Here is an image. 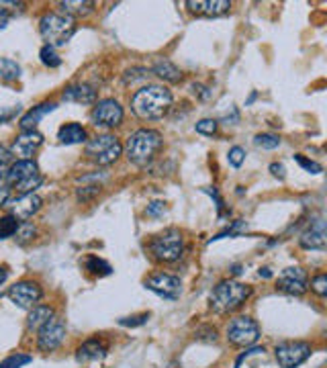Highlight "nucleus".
Returning <instances> with one entry per match:
<instances>
[{
	"instance_id": "1",
	"label": "nucleus",
	"mask_w": 327,
	"mask_h": 368,
	"mask_svg": "<svg viewBox=\"0 0 327 368\" xmlns=\"http://www.w3.org/2000/svg\"><path fill=\"white\" fill-rule=\"evenodd\" d=\"M172 107V93L166 86L160 84H148L139 88L131 98V109L139 119L155 121L162 119Z\"/></svg>"
},
{
	"instance_id": "2",
	"label": "nucleus",
	"mask_w": 327,
	"mask_h": 368,
	"mask_svg": "<svg viewBox=\"0 0 327 368\" xmlns=\"http://www.w3.org/2000/svg\"><path fill=\"white\" fill-rule=\"evenodd\" d=\"M162 148V136L155 129H137L125 143V155L135 166H148Z\"/></svg>"
},
{
	"instance_id": "3",
	"label": "nucleus",
	"mask_w": 327,
	"mask_h": 368,
	"mask_svg": "<svg viewBox=\"0 0 327 368\" xmlns=\"http://www.w3.org/2000/svg\"><path fill=\"white\" fill-rule=\"evenodd\" d=\"M250 295L251 287L248 285H242L237 280H223L213 289L209 303H211V309L217 313H230V311L242 307Z\"/></svg>"
},
{
	"instance_id": "4",
	"label": "nucleus",
	"mask_w": 327,
	"mask_h": 368,
	"mask_svg": "<svg viewBox=\"0 0 327 368\" xmlns=\"http://www.w3.org/2000/svg\"><path fill=\"white\" fill-rule=\"evenodd\" d=\"M39 33L54 49L61 47L76 33V19L64 13H47L39 20Z\"/></svg>"
},
{
	"instance_id": "5",
	"label": "nucleus",
	"mask_w": 327,
	"mask_h": 368,
	"mask_svg": "<svg viewBox=\"0 0 327 368\" xmlns=\"http://www.w3.org/2000/svg\"><path fill=\"white\" fill-rule=\"evenodd\" d=\"M150 252L160 262H176L184 252V237L178 230H166L150 242Z\"/></svg>"
},
{
	"instance_id": "6",
	"label": "nucleus",
	"mask_w": 327,
	"mask_h": 368,
	"mask_svg": "<svg viewBox=\"0 0 327 368\" xmlns=\"http://www.w3.org/2000/svg\"><path fill=\"white\" fill-rule=\"evenodd\" d=\"M123 154V146L115 136H97L93 137L88 143H86V155L97 162L98 166H107V164H113L119 160V155Z\"/></svg>"
},
{
	"instance_id": "7",
	"label": "nucleus",
	"mask_w": 327,
	"mask_h": 368,
	"mask_svg": "<svg viewBox=\"0 0 327 368\" xmlns=\"http://www.w3.org/2000/svg\"><path fill=\"white\" fill-rule=\"evenodd\" d=\"M258 338H260V326L248 315H239V317L231 319L227 326V340L233 346L246 348V346L256 344Z\"/></svg>"
},
{
	"instance_id": "8",
	"label": "nucleus",
	"mask_w": 327,
	"mask_h": 368,
	"mask_svg": "<svg viewBox=\"0 0 327 368\" xmlns=\"http://www.w3.org/2000/svg\"><path fill=\"white\" fill-rule=\"evenodd\" d=\"M274 356L280 368H297L311 356V346L307 342H283L276 346Z\"/></svg>"
},
{
	"instance_id": "9",
	"label": "nucleus",
	"mask_w": 327,
	"mask_h": 368,
	"mask_svg": "<svg viewBox=\"0 0 327 368\" xmlns=\"http://www.w3.org/2000/svg\"><path fill=\"white\" fill-rule=\"evenodd\" d=\"M6 295L19 309L31 311L43 299V289L33 280H20V283H15Z\"/></svg>"
},
{
	"instance_id": "10",
	"label": "nucleus",
	"mask_w": 327,
	"mask_h": 368,
	"mask_svg": "<svg viewBox=\"0 0 327 368\" xmlns=\"http://www.w3.org/2000/svg\"><path fill=\"white\" fill-rule=\"evenodd\" d=\"M66 340V324L64 319L54 315L41 330L37 331V348L41 352H54L58 350Z\"/></svg>"
},
{
	"instance_id": "11",
	"label": "nucleus",
	"mask_w": 327,
	"mask_h": 368,
	"mask_svg": "<svg viewBox=\"0 0 327 368\" xmlns=\"http://www.w3.org/2000/svg\"><path fill=\"white\" fill-rule=\"evenodd\" d=\"M90 117H93V123L97 127L113 129L117 125H121V121H123V107L117 102L115 98H105L95 105Z\"/></svg>"
},
{
	"instance_id": "12",
	"label": "nucleus",
	"mask_w": 327,
	"mask_h": 368,
	"mask_svg": "<svg viewBox=\"0 0 327 368\" xmlns=\"http://www.w3.org/2000/svg\"><path fill=\"white\" fill-rule=\"evenodd\" d=\"M145 289H150V291L164 297V299H178L180 292H182V283H180L178 276L166 274V272H155L152 276H148Z\"/></svg>"
},
{
	"instance_id": "13",
	"label": "nucleus",
	"mask_w": 327,
	"mask_h": 368,
	"mask_svg": "<svg viewBox=\"0 0 327 368\" xmlns=\"http://www.w3.org/2000/svg\"><path fill=\"white\" fill-rule=\"evenodd\" d=\"M278 291L287 292V295H303L307 291V272L299 266H290V268H285L278 276Z\"/></svg>"
},
{
	"instance_id": "14",
	"label": "nucleus",
	"mask_w": 327,
	"mask_h": 368,
	"mask_svg": "<svg viewBox=\"0 0 327 368\" xmlns=\"http://www.w3.org/2000/svg\"><path fill=\"white\" fill-rule=\"evenodd\" d=\"M299 244H301L305 250H317V252H323L327 246L326 221H323V219H315V221L309 225L307 230L301 233Z\"/></svg>"
},
{
	"instance_id": "15",
	"label": "nucleus",
	"mask_w": 327,
	"mask_h": 368,
	"mask_svg": "<svg viewBox=\"0 0 327 368\" xmlns=\"http://www.w3.org/2000/svg\"><path fill=\"white\" fill-rule=\"evenodd\" d=\"M41 203H43L41 196L33 193L17 196L15 201H8L6 205L11 207V215H13L17 221H27V219H31V217L41 209Z\"/></svg>"
},
{
	"instance_id": "16",
	"label": "nucleus",
	"mask_w": 327,
	"mask_h": 368,
	"mask_svg": "<svg viewBox=\"0 0 327 368\" xmlns=\"http://www.w3.org/2000/svg\"><path fill=\"white\" fill-rule=\"evenodd\" d=\"M35 176H39V166L33 160H17L8 168V174L4 180L11 189H15L17 184H23V182H27Z\"/></svg>"
},
{
	"instance_id": "17",
	"label": "nucleus",
	"mask_w": 327,
	"mask_h": 368,
	"mask_svg": "<svg viewBox=\"0 0 327 368\" xmlns=\"http://www.w3.org/2000/svg\"><path fill=\"white\" fill-rule=\"evenodd\" d=\"M43 143V136L39 131H20L13 141V152L20 155V160H29Z\"/></svg>"
},
{
	"instance_id": "18",
	"label": "nucleus",
	"mask_w": 327,
	"mask_h": 368,
	"mask_svg": "<svg viewBox=\"0 0 327 368\" xmlns=\"http://www.w3.org/2000/svg\"><path fill=\"white\" fill-rule=\"evenodd\" d=\"M189 11L194 15H203V17H221L225 13H230L231 2L227 0H189L186 2Z\"/></svg>"
},
{
	"instance_id": "19",
	"label": "nucleus",
	"mask_w": 327,
	"mask_h": 368,
	"mask_svg": "<svg viewBox=\"0 0 327 368\" xmlns=\"http://www.w3.org/2000/svg\"><path fill=\"white\" fill-rule=\"evenodd\" d=\"M56 107H58L56 102H41L37 107H33L27 115H23V119H20V129H23V131H35L39 121L47 115V113L56 111Z\"/></svg>"
},
{
	"instance_id": "20",
	"label": "nucleus",
	"mask_w": 327,
	"mask_h": 368,
	"mask_svg": "<svg viewBox=\"0 0 327 368\" xmlns=\"http://www.w3.org/2000/svg\"><path fill=\"white\" fill-rule=\"evenodd\" d=\"M152 72H154L157 78H162L164 82H172V84L182 82V70H180L174 61H170V59L166 58L155 59L154 66H152Z\"/></svg>"
},
{
	"instance_id": "21",
	"label": "nucleus",
	"mask_w": 327,
	"mask_h": 368,
	"mask_svg": "<svg viewBox=\"0 0 327 368\" xmlns=\"http://www.w3.org/2000/svg\"><path fill=\"white\" fill-rule=\"evenodd\" d=\"M64 100L68 102H80V105H93L97 100V90L88 84H74L64 90Z\"/></svg>"
},
{
	"instance_id": "22",
	"label": "nucleus",
	"mask_w": 327,
	"mask_h": 368,
	"mask_svg": "<svg viewBox=\"0 0 327 368\" xmlns=\"http://www.w3.org/2000/svg\"><path fill=\"white\" fill-rule=\"evenodd\" d=\"M107 354V346L100 340H88L84 342L76 352L78 362H90V360H100Z\"/></svg>"
},
{
	"instance_id": "23",
	"label": "nucleus",
	"mask_w": 327,
	"mask_h": 368,
	"mask_svg": "<svg viewBox=\"0 0 327 368\" xmlns=\"http://www.w3.org/2000/svg\"><path fill=\"white\" fill-rule=\"evenodd\" d=\"M86 129L80 123H66L61 125L58 131V139L66 146H74V143H84L86 141Z\"/></svg>"
},
{
	"instance_id": "24",
	"label": "nucleus",
	"mask_w": 327,
	"mask_h": 368,
	"mask_svg": "<svg viewBox=\"0 0 327 368\" xmlns=\"http://www.w3.org/2000/svg\"><path fill=\"white\" fill-rule=\"evenodd\" d=\"M59 8L64 15L76 19V17L90 15L95 11V2H90V0H64V2H59Z\"/></svg>"
},
{
	"instance_id": "25",
	"label": "nucleus",
	"mask_w": 327,
	"mask_h": 368,
	"mask_svg": "<svg viewBox=\"0 0 327 368\" xmlns=\"http://www.w3.org/2000/svg\"><path fill=\"white\" fill-rule=\"evenodd\" d=\"M52 317H54V309L49 305H35L27 317V330L39 331Z\"/></svg>"
},
{
	"instance_id": "26",
	"label": "nucleus",
	"mask_w": 327,
	"mask_h": 368,
	"mask_svg": "<svg viewBox=\"0 0 327 368\" xmlns=\"http://www.w3.org/2000/svg\"><path fill=\"white\" fill-rule=\"evenodd\" d=\"M84 266H86V271L93 272V274H98V276H105V274H111V264L109 262H105V260H100L98 256H88L86 258V262H84Z\"/></svg>"
},
{
	"instance_id": "27",
	"label": "nucleus",
	"mask_w": 327,
	"mask_h": 368,
	"mask_svg": "<svg viewBox=\"0 0 327 368\" xmlns=\"http://www.w3.org/2000/svg\"><path fill=\"white\" fill-rule=\"evenodd\" d=\"M19 230V221L13 215H4L0 217V239H8L13 237Z\"/></svg>"
},
{
	"instance_id": "28",
	"label": "nucleus",
	"mask_w": 327,
	"mask_h": 368,
	"mask_svg": "<svg viewBox=\"0 0 327 368\" xmlns=\"http://www.w3.org/2000/svg\"><path fill=\"white\" fill-rule=\"evenodd\" d=\"M20 76V66L13 59H0V78L4 80H17Z\"/></svg>"
},
{
	"instance_id": "29",
	"label": "nucleus",
	"mask_w": 327,
	"mask_h": 368,
	"mask_svg": "<svg viewBox=\"0 0 327 368\" xmlns=\"http://www.w3.org/2000/svg\"><path fill=\"white\" fill-rule=\"evenodd\" d=\"M39 58H41V64L47 66V68H58V66H61V58L56 54V49L52 45H43L41 52H39Z\"/></svg>"
},
{
	"instance_id": "30",
	"label": "nucleus",
	"mask_w": 327,
	"mask_h": 368,
	"mask_svg": "<svg viewBox=\"0 0 327 368\" xmlns=\"http://www.w3.org/2000/svg\"><path fill=\"white\" fill-rule=\"evenodd\" d=\"M254 146L262 148V150H276L280 146V139H278V136H272V133H260V136L254 137Z\"/></svg>"
},
{
	"instance_id": "31",
	"label": "nucleus",
	"mask_w": 327,
	"mask_h": 368,
	"mask_svg": "<svg viewBox=\"0 0 327 368\" xmlns=\"http://www.w3.org/2000/svg\"><path fill=\"white\" fill-rule=\"evenodd\" d=\"M33 358L31 356H27V354H11L8 358H4L2 362H0V368H20L25 367V364H29Z\"/></svg>"
},
{
	"instance_id": "32",
	"label": "nucleus",
	"mask_w": 327,
	"mask_h": 368,
	"mask_svg": "<svg viewBox=\"0 0 327 368\" xmlns=\"http://www.w3.org/2000/svg\"><path fill=\"white\" fill-rule=\"evenodd\" d=\"M35 233H37L35 225H33V223H27V221H25L23 225L19 223V230H17V233H15V235H17L15 239L19 242L20 246H25L27 242H31V239L35 237Z\"/></svg>"
},
{
	"instance_id": "33",
	"label": "nucleus",
	"mask_w": 327,
	"mask_h": 368,
	"mask_svg": "<svg viewBox=\"0 0 327 368\" xmlns=\"http://www.w3.org/2000/svg\"><path fill=\"white\" fill-rule=\"evenodd\" d=\"M13 166V152L0 146V180H4L8 174V168Z\"/></svg>"
},
{
	"instance_id": "34",
	"label": "nucleus",
	"mask_w": 327,
	"mask_h": 368,
	"mask_svg": "<svg viewBox=\"0 0 327 368\" xmlns=\"http://www.w3.org/2000/svg\"><path fill=\"white\" fill-rule=\"evenodd\" d=\"M295 162H297L301 168H305L307 172H311V174H321V172H323L321 164H317V162H313V160H307L305 155L297 154L295 155Z\"/></svg>"
},
{
	"instance_id": "35",
	"label": "nucleus",
	"mask_w": 327,
	"mask_h": 368,
	"mask_svg": "<svg viewBox=\"0 0 327 368\" xmlns=\"http://www.w3.org/2000/svg\"><path fill=\"white\" fill-rule=\"evenodd\" d=\"M227 162H230L233 168H239V166L246 162V150H244V148H239V146L231 148L230 154H227Z\"/></svg>"
},
{
	"instance_id": "36",
	"label": "nucleus",
	"mask_w": 327,
	"mask_h": 368,
	"mask_svg": "<svg viewBox=\"0 0 327 368\" xmlns=\"http://www.w3.org/2000/svg\"><path fill=\"white\" fill-rule=\"evenodd\" d=\"M311 291L315 292V295H319V297H326L327 295L326 274H317V276H313V280H311Z\"/></svg>"
},
{
	"instance_id": "37",
	"label": "nucleus",
	"mask_w": 327,
	"mask_h": 368,
	"mask_svg": "<svg viewBox=\"0 0 327 368\" xmlns=\"http://www.w3.org/2000/svg\"><path fill=\"white\" fill-rule=\"evenodd\" d=\"M194 129L203 136H213L217 131V121L215 119H203L194 125Z\"/></svg>"
},
{
	"instance_id": "38",
	"label": "nucleus",
	"mask_w": 327,
	"mask_h": 368,
	"mask_svg": "<svg viewBox=\"0 0 327 368\" xmlns=\"http://www.w3.org/2000/svg\"><path fill=\"white\" fill-rule=\"evenodd\" d=\"M148 76H150V72H148V70H143V68H133V70H127V72H125V84H133L135 80H145Z\"/></svg>"
},
{
	"instance_id": "39",
	"label": "nucleus",
	"mask_w": 327,
	"mask_h": 368,
	"mask_svg": "<svg viewBox=\"0 0 327 368\" xmlns=\"http://www.w3.org/2000/svg\"><path fill=\"white\" fill-rule=\"evenodd\" d=\"M150 319V313H143V315H135V317H123L119 324L121 326H129V328H135V326H143L145 321Z\"/></svg>"
},
{
	"instance_id": "40",
	"label": "nucleus",
	"mask_w": 327,
	"mask_h": 368,
	"mask_svg": "<svg viewBox=\"0 0 327 368\" xmlns=\"http://www.w3.org/2000/svg\"><path fill=\"white\" fill-rule=\"evenodd\" d=\"M164 211H166V203H164V201H154V203H150L148 209H145L148 217H160Z\"/></svg>"
},
{
	"instance_id": "41",
	"label": "nucleus",
	"mask_w": 327,
	"mask_h": 368,
	"mask_svg": "<svg viewBox=\"0 0 327 368\" xmlns=\"http://www.w3.org/2000/svg\"><path fill=\"white\" fill-rule=\"evenodd\" d=\"M11 201V186L8 184H0V207H4Z\"/></svg>"
},
{
	"instance_id": "42",
	"label": "nucleus",
	"mask_w": 327,
	"mask_h": 368,
	"mask_svg": "<svg viewBox=\"0 0 327 368\" xmlns=\"http://www.w3.org/2000/svg\"><path fill=\"white\" fill-rule=\"evenodd\" d=\"M193 90H194V95H198V97L203 98V100L211 98V90H209L207 86H201V84H193Z\"/></svg>"
},
{
	"instance_id": "43",
	"label": "nucleus",
	"mask_w": 327,
	"mask_h": 368,
	"mask_svg": "<svg viewBox=\"0 0 327 368\" xmlns=\"http://www.w3.org/2000/svg\"><path fill=\"white\" fill-rule=\"evenodd\" d=\"M270 172L276 176V178H285V166L283 164H270Z\"/></svg>"
},
{
	"instance_id": "44",
	"label": "nucleus",
	"mask_w": 327,
	"mask_h": 368,
	"mask_svg": "<svg viewBox=\"0 0 327 368\" xmlns=\"http://www.w3.org/2000/svg\"><path fill=\"white\" fill-rule=\"evenodd\" d=\"M8 25V13L6 8H2V2H0V31Z\"/></svg>"
},
{
	"instance_id": "45",
	"label": "nucleus",
	"mask_w": 327,
	"mask_h": 368,
	"mask_svg": "<svg viewBox=\"0 0 327 368\" xmlns=\"http://www.w3.org/2000/svg\"><path fill=\"white\" fill-rule=\"evenodd\" d=\"M17 113H19V109H17V111L13 109V111H6V113H0V123H4V121H11V119L17 115Z\"/></svg>"
},
{
	"instance_id": "46",
	"label": "nucleus",
	"mask_w": 327,
	"mask_h": 368,
	"mask_svg": "<svg viewBox=\"0 0 327 368\" xmlns=\"http://www.w3.org/2000/svg\"><path fill=\"white\" fill-rule=\"evenodd\" d=\"M6 278H8V271H6L4 266H0V287L6 283Z\"/></svg>"
},
{
	"instance_id": "47",
	"label": "nucleus",
	"mask_w": 327,
	"mask_h": 368,
	"mask_svg": "<svg viewBox=\"0 0 327 368\" xmlns=\"http://www.w3.org/2000/svg\"><path fill=\"white\" fill-rule=\"evenodd\" d=\"M260 276H264V278H270V271H268V268H262V271H260Z\"/></svg>"
}]
</instances>
